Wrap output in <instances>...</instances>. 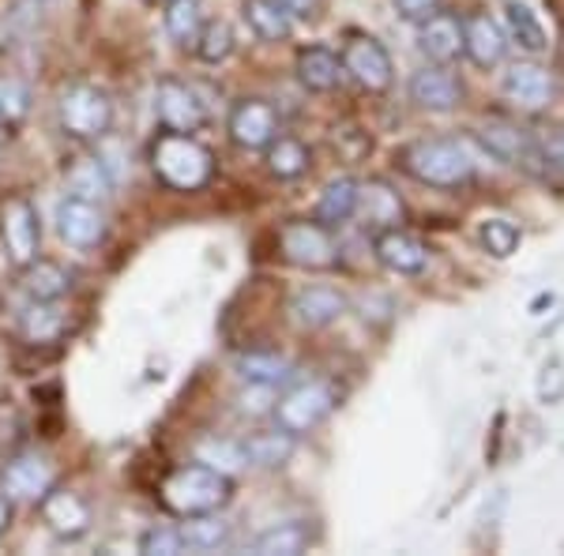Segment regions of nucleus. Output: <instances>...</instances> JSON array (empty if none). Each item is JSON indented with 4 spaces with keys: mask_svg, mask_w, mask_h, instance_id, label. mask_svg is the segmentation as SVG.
Returning a JSON list of instances; mask_svg holds the SVG:
<instances>
[{
    "mask_svg": "<svg viewBox=\"0 0 564 556\" xmlns=\"http://www.w3.org/2000/svg\"><path fill=\"white\" fill-rule=\"evenodd\" d=\"M481 143H486V151L505 162V166H520V170H531V173L542 166L534 132L516 129V124H489V129L481 132Z\"/></svg>",
    "mask_w": 564,
    "mask_h": 556,
    "instance_id": "19",
    "label": "nucleus"
},
{
    "mask_svg": "<svg viewBox=\"0 0 564 556\" xmlns=\"http://www.w3.org/2000/svg\"><path fill=\"white\" fill-rule=\"evenodd\" d=\"M241 20L260 42H286L294 34V15L279 0H241Z\"/></svg>",
    "mask_w": 564,
    "mask_h": 556,
    "instance_id": "23",
    "label": "nucleus"
},
{
    "mask_svg": "<svg viewBox=\"0 0 564 556\" xmlns=\"http://www.w3.org/2000/svg\"><path fill=\"white\" fill-rule=\"evenodd\" d=\"M23 290L34 301H61L72 290V271L53 260H31L23 268Z\"/></svg>",
    "mask_w": 564,
    "mask_h": 556,
    "instance_id": "30",
    "label": "nucleus"
},
{
    "mask_svg": "<svg viewBox=\"0 0 564 556\" xmlns=\"http://www.w3.org/2000/svg\"><path fill=\"white\" fill-rule=\"evenodd\" d=\"M8 526H12V500L0 492V537L8 534Z\"/></svg>",
    "mask_w": 564,
    "mask_h": 556,
    "instance_id": "44",
    "label": "nucleus"
},
{
    "mask_svg": "<svg viewBox=\"0 0 564 556\" xmlns=\"http://www.w3.org/2000/svg\"><path fill=\"white\" fill-rule=\"evenodd\" d=\"M196 462H207V467L223 470V473H238L245 470L249 462H245V448L241 440H218V436H212V440H199L196 448Z\"/></svg>",
    "mask_w": 564,
    "mask_h": 556,
    "instance_id": "37",
    "label": "nucleus"
},
{
    "mask_svg": "<svg viewBox=\"0 0 564 556\" xmlns=\"http://www.w3.org/2000/svg\"><path fill=\"white\" fill-rule=\"evenodd\" d=\"M500 26H505L508 42H516L527 53H542L545 45H550V42H545L542 20L523 4V0H505V23H500Z\"/></svg>",
    "mask_w": 564,
    "mask_h": 556,
    "instance_id": "31",
    "label": "nucleus"
},
{
    "mask_svg": "<svg viewBox=\"0 0 564 556\" xmlns=\"http://www.w3.org/2000/svg\"><path fill=\"white\" fill-rule=\"evenodd\" d=\"M411 102L430 113H452L463 102V84L448 72V65H430L411 76Z\"/></svg>",
    "mask_w": 564,
    "mask_h": 556,
    "instance_id": "17",
    "label": "nucleus"
},
{
    "mask_svg": "<svg viewBox=\"0 0 564 556\" xmlns=\"http://www.w3.org/2000/svg\"><path fill=\"white\" fill-rule=\"evenodd\" d=\"M57 121L72 140H102L109 132V124H113V102H109L106 90H98L90 84H76L61 95Z\"/></svg>",
    "mask_w": 564,
    "mask_h": 556,
    "instance_id": "6",
    "label": "nucleus"
},
{
    "mask_svg": "<svg viewBox=\"0 0 564 556\" xmlns=\"http://www.w3.org/2000/svg\"><path fill=\"white\" fill-rule=\"evenodd\" d=\"M159 500H162V508L177 519L223 512L234 500V478L207 467V462H185V467L170 470L166 478H162Z\"/></svg>",
    "mask_w": 564,
    "mask_h": 556,
    "instance_id": "1",
    "label": "nucleus"
},
{
    "mask_svg": "<svg viewBox=\"0 0 564 556\" xmlns=\"http://www.w3.org/2000/svg\"><path fill=\"white\" fill-rule=\"evenodd\" d=\"M335 403H339L335 384H327V380H305V384L282 391L279 403L271 406V414H275V425L286 428L290 436H305L332 414Z\"/></svg>",
    "mask_w": 564,
    "mask_h": 556,
    "instance_id": "4",
    "label": "nucleus"
},
{
    "mask_svg": "<svg viewBox=\"0 0 564 556\" xmlns=\"http://www.w3.org/2000/svg\"><path fill=\"white\" fill-rule=\"evenodd\" d=\"M478 241L494 260H508L516 249H520L523 233H520V226H516L512 218L494 215V218H486V222L478 226Z\"/></svg>",
    "mask_w": 564,
    "mask_h": 556,
    "instance_id": "35",
    "label": "nucleus"
},
{
    "mask_svg": "<svg viewBox=\"0 0 564 556\" xmlns=\"http://www.w3.org/2000/svg\"><path fill=\"white\" fill-rule=\"evenodd\" d=\"M196 57L204 61V65H223V61H230L234 53V31L230 23L223 20H207L204 31H199V39L193 42Z\"/></svg>",
    "mask_w": 564,
    "mask_h": 556,
    "instance_id": "36",
    "label": "nucleus"
},
{
    "mask_svg": "<svg viewBox=\"0 0 564 556\" xmlns=\"http://www.w3.org/2000/svg\"><path fill=\"white\" fill-rule=\"evenodd\" d=\"M263 166L279 181H297L313 166V151H308L302 140H294V135H275V140L263 148Z\"/></svg>",
    "mask_w": 564,
    "mask_h": 556,
    "instance_id": "27",
    "label": "nucleus"
},
{
    "mask_svg": "<svg viewBox=\"0 0 564 556\" xmlns=\"http://www.w3.org/2000/svg\"><path fill=\"white\" fill-rule=\"evenodd\" d=\"M339 61H343V76H350L354 84L361 90H369V95H384L391 87V79H395L391 53L372 39V34H350Z\"/></svg>",
    "mask_w": 564,
    "mask_h": 556,
    "instance_id": "8",
    "label": "nucleus"
},
{
    "mask_svg": "<svg viewBox=\"0 0 564 556\" xmlns=\"http://www.w3.org/2000/svg\"><path fill=\"white\" fill-rule=\"evenodd\" d=\"M0 244H4L8 260L20 271L31 260H39L42 222H39V207L26 196H8L4 204H0Z\"/></svg>",
    "mask_w": 564,
    "mask_h": 556,
    "instance_id": "7",
    "label": "nucleus"
},
{
    "mask_svg": "<svg viewBox=\"0 0 564 556\" xmlns=\"http://www.w3.org/2000/svg\"><path fill=\"white\" fill-rule=\"evenodd\" d=\"M417 50L430 57V65H452L463 53V23L459 15L433 12L417 26Z\"/></svg>",
    "mask_w": 564,
    "mask_h": 556,
    "instance_id": "20",
    "label": "nucleus"
},
{
    "mask_svg": "<svg viewBox=\"0 0 564 556\" xmlns=\"http://www.w3.org/2000/svg\"><path fill=\"white\" fill-rule=\"evenodd\" d=\"M245 462L257 470H279L294 459L297 436H290L286 428H271V433H252L249 440H241Z\"/></svg>",
    "mask_w": 564,
    "mask_h": 556,
    "instance_id": "25",
    "label": "nucleus"
},
{
    "mask_svg": "<svg viewBox=\"0 0 564 556\" xmlns=\"http://www.w3.org/2000/svg\"><path fill=\"white\" fill-rule=\"evenodd\" d=\"M282 8H286L294 20H313L316 12H321V0H279Z\"/></svg>",
    "mask_w": 564,
    "mask_h": 556,
    "instance_id": "43",
    "label": "nucleus"
},
{
    "mask_svg": "<svg viewBox=\"0 0 564 556\" xmlns=\"http://www.w3.org/2000/svg\"><path fill=\"white\" fill-rule=\"evenodd\" d=\"M354 207H358V181L354 177H335L332 185L321 193V204H316V222L324 226H343L354 218Z\"/></svg>",
    "mask_w": 564,
    "mask_h": 556,
    "instance_id": "33",
    "label": "nucleus"
},
{
    "mask_svg": "<svg viewBox=\"0 0 564 556\" xmlns=\"http://www.w3.org/2000/svg\"><path fill=\"white\" fill-rule=\"evenodd\" d=\"M39 512L57 537H84L90 531V504L79 492L68 489H50L39 500Z\"/></svg>",
    "mask_w": 564,
    "mask_h": 556,
    "instance_id": "18",
    "label": "nucleus"
},
{
    "mask_svg": "<svg viewBox=\"0 0 564 556\" xmlns=\"http://www.w3.org/2000/svg\"><path fill=\"white\" fill-rule=\"evenodd\" d=\"M154 117L170 132H199L207 124V102L196 95V87L181 79H162L154 87Z\"/></svg>",
    "mask_w": 564,
    "mask_h": 556,
    "instance_id": "9",
    "label": "nucleus"
},
{
    "mask_svg": "<svg viewBox=\"0 0 564 556\" xmlns=\"http://www.w3.org/2000/svg\"><path fill=\"white\" fill-rule=\"evenodd\" d=\"M500 95L516 109H523V113H542V109H550L553 98H557V79H553L550 68L527 61V65H512L505 72Z\"/></svg>",
    "mask_w": 564,
    "mask_h": 556,
    "instance_id": "11",
    "label": "nucleus"
},
{
    "mask_svg": "<svg viewBox=\"0 0 564 556\" xmlns=\"http://www.w3.org/2000/svg\"><path fill=\"white\" fill-rule=\"evenodd\" d=\"M140 553L148 556H181L185 549V537H181V526H151V531L140 534Z\"/></svg>",
    "mask_w": 564,
    "mask_h": 556,
    "instance_id": "39",
    "label": "nucleus"
},
{
    "mask_svg": "<svg viewBox=\"0 0 564 556\" xmlns=\"http://www.w3.org/2000/svg\"><path fill=\"white\" fill-rule=\"evenodd\" d=\"M26 113H31V87L20 76H4L0 79V121L15 129Z\"/></svg>",
    "mask_w": 564,
    "mask_h": 556,
    "instance_id": "38",
    "label": "nucleus"
},
{
    "mask_svg": "<svg viewBox=\"0 0 564 556\" xmlns=\"http://www.w3.org/2000/svg\"><path fill=\"white\" fill-rule=\"evenodd\" d=\"M391 4H395L399 20H406V23H422L425 15H433L436 8H441V0H391Z\"/></svg>",
    "mask_w": 564,
    "mask_h": 556,
    "instance_id": "42",
    "label": "nucleus"
},
{
    "mask_svg": "<svg viewBox=\"0 0 564 556\" xmlns=\"http://www.w3.org/2000/svg\"><path fill=\"white\" fill-rule=\"evenodd\" d=\"M354 218H361L372 230H388V226L403 222V199H399V193H391L384 181H369V185H358Z\"/></svg>",
    "mask_w": 564,
    "mask_h": 556,
    "instance_id": "22",
    "label": "nucleus"
},
{
    "mask_svg": "<svg viewBox=\"0 0 564 556\" xmlns=\"http://www.w3.org/2000/svg\"><path fill=\"white\" fill-rule=\"evenodd\" d=\"M204 8L199 0H166V34L177 45H193L204 31Z\"/></svg>",
    "mask_w": 564,
    "mask_h": 556,
    "instance_id": "34",
    "label": "nucleus"
},
{
    "mask_svg": "<svg viewBox=\"0 0 564 556\" xmlns=\"http://www.w3.org/2000/svg\"><path fill=\"white\" fill-rule=\"evenodd\" d=\"M463 53L475 61L478 68H497L508 57V34L489 12H470L463 15Z\"/></svg>",
    "mask_w": 564,
    "mask_h": 556,
    "instance_id": "15",
    "label": "nucleus"
},
{
    "mask_svg": "<svg viewBox=\"0 0 564 556\" xmlns=\"http://www.w3.org/2000/svg\"><path fill=\"white\" fill-rule=\"evenodd\" d=\"M399 166L430 188H463L478 173L470 148L463 140H452V135H430V140L406 143L399 151Z\"/></svg>",
    "mask_w": 564,
    "mask_h": 556,
    "instance_id": "2",
    "label": "nucleus"
},
{
    "mask_svg": "<svg viewBox=\"0 0 564 556\" xmlns=\"http://www.w3.org/2000/svg\"><path fill=\"white\" fill-rule=\"evenodd\" d=\"M151 170L174 193H199L215 177V154L193 132L162 129L151 140Z\"/></svg>",
    "mask_w": 564,
    "mask_h": 556,
    "instance_id": "3",
    "label": "nucleus"
},
{
    "mask_svg": "<svg viewBox=\"0 0 564 556\" xmlns=\"http://www.w3.org/2000/svg\"><path fill=\"white\" fill-rule=\"evenodd\" d=\"M234 369H238V377L245 384H257V388H279L294 377L290 358L275 350H245L234 358Z\"/></svg>",
    "mask_w": 564,
    "mask_h": 556,
    "instance_id": "24",
    "label": "nucleus"
},
{
    "mask_svg": "<svg viewBox=\"0 0 564 556\" xmlns=\"http://www.w3.org/2000/svg\"><path fill=\"white\" fill-rule=\"evenodd\" d=\"M539 399L542 403H561L564 399V364L550 358L539 372Z\"/></svg>",
    "mask_w": 564,
    "mask_h": 556,
    "instance_id": "41",
    "label": "nucleus"
},
{
    "mask_svg": "<svg viewBox=\"0 0 564 556\" xmlns=\"http://www.w3.org/2000/svg\"><path fill=\"white\" fill-rule=\"evenodd\" d=\"M65 185L68 196L90 199V204H106L109 193H113V173L102 159H76L65 170Z\"/></svg>",
    "mask_w": 564,
    "mask_h": 556,
    "instance_id": "26",
    "label": "nucleus"
},
{
    "mask_svg": "<svg viewBox=\"0 0 564 556\" xmlns=\"http://www.w3.org/2000/svg\"><path fill=\"white\" fill-rule=\"evenodd\" d=\"M181 537H185L188 553H218V549H226V545H230L234 523H230V519H223L218 512L188 515L185 526H181Z\"/></svg>",
    "mask_w": 564,
    "mask_h": 556,
    "instance_id": "29",
    "label": "nucleus"
},
{
    "mask_svg": "<svg viewBox=\"0 0 564 556\" xmlns=\"http://www.w3.org/2000/svg\"><path fill=\"white\" fill-rule=\"evenodd\" d=\"M294 72H297V84L305 90L327 95V90L339 87L343 61L332 45H302V50H297V61H294Z\"/></svg>",
    "mask_w": 564,
    "mask_h": 556,
    "instance_id": "21",
    "label": "nucleus"
},
{
    "mask_svg": "<svg viewBox=\"0 0 564 556\" xmlns=\"http://www.w3.org/2000/svg\"><path fill=\"white\" fill-rule=\"evenodd\" d=\"M534 143H539L542 166L564 173V124H553V129L534 132Z\"/></svg>",
    "mask_w": 564,
    "mask_h": 556,
    "instance_id": "40",
    "label": "nucleus"
},
{
    "mask_svg": "<svg viewBox=\"0 0 564 556\" xmlns=\"http://www.w3.org/2000/svg\"><path fill=\"white\" fill-rule=\"evenodd\" d=\"M53 489V467L42 455H15L0 470V492L8 500H23V504H39L45 492Z\"/></svg>",
    "mask_w": 564,
    "mask_h": 556,
    "instance_id": "14",
    "label": "nucleus"
},
{
    "mask_svg": "<svg viewBox=\"0 0 564 556\" xmlns=\"http://www.w3.org/2000/svg\"><path fill=\"white\" fill-rule=\"evenodd\" d=\"M226 132H230V140L238 143L241 151H263L279 135V109L271 106L268 98H241V102L230 109Z\"/></svg>",
    "mask_w": 564,
    "mask_h": 556,
    "instance_id": "10",
    "label": "nucleus"
},
{
    "mask_svg": "<svg viewBox=\"0 0 564 556\" xmlns=\"http://www.w3.org/2000/svg\"><path fill=\"white\" fill-rule=\"evenodd\" d=\"M372 257L391 275H422L430 268V244L417 241L414 233L399 230V226H388V230L372 233Z\"/></svg>",
    "mask_w": 564,
    "mask_h": 556,
    "instance_id": "12",
    "label": "nucleus"
},
{
    "mask_svg": "<svg viewBox=\"0 0 564 556\" xmlns=\"http://www.w3.org/2000/svg\"><path fill=\"white\" fill-rule=\"evenodd\" d=\"M57 233L61 241L72 249H95L106 237V215L102 204H90V199L65 196L57 204Z\"/></svg>",
    "mask_w": 564,
    "mask_h": 556,
    "instance_id": "13",
    "label": "nucleus"
},
{
    "mask_svg": "<svg viewBox=\"0 0 564 556\" xmlns=\"http://www.w3.org/2000/svg\"><path fill=\"white\" fill-rule=\"evenodd\" d=\"M313 542V531L302 523V519H290V523H275L268 531H260L257 537L249 542V553H260V556H297L308 549Z\"/></svg>",
    "mask_w": 564,
    "mask_h": 556,
    "instance_id": "28",
    "label": "nucleus"
},
{
    "mask_svg": "<svg viewBox=\"0 0 564 556\" xmlns=\"http://www.w3.org/2000/svg\"><path fill=\"white\" fill-rule=\"evenodd\" d=\"M279 252L286 263L302 271H332L339 263V241H335L332 226L324 222H308V218H297V222H286L279 230Z\"/></svg>",
    "mask_w": 564,
    "mask_h": 556,
    "instance_id": "5",
    "label": "nucleus"
},
{
    "mask_svg": "<svg viewBox=\"0 0 564 556\" xmlns=\"http://www.w3.org/2000/svg\"><path fill=\"white\" fill-rule=\"evenodd\" d=\"M65 308L57 305V301H34L31 297V305L23 308V316H20V327H23V335H26V342H53V339H61L65 335Z\"/></svg>",
    "mask_w": 564,
    "mask_h": 556,
    "instance_id": "32",
    "label": "nucleus"
},
{
    "mask_svg": "<svg viewBox=\"0 0 564 556\" xmlns=\"http://www.w3.org/2000/svg\"><path fill=\"white\" fill-rule=\"evenodd\" d=\"M343 313H347V294H339L335 286H302L290 297V320L305 331L332 327Z\"/></svg>",
    "mask_w": 564,
    "mask_h": 556,
    "instance_id": "16",
    "label": "nucleus"
}]
</instances>
